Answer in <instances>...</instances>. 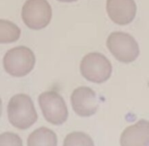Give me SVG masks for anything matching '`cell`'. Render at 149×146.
I'll use <instances>...</instances> for the list:
<instances>
[{
	"label": "cell",
	"instance_id": "6da1fadb",
	"mask_svg": "<svg viewBox=\"0 0 149 146\" xmlns=\"http://www.w3.org/2000/svg\"><path fill=\"white\" fill-rule=\"evenodd\" d=\"M7 115L9 122L15 128L25 130L37 121V112L31 97L24 93L16 94L8 102Z\"/></svg>",
	"mask_w": 149,
	"mask_h": 146
},
{
	"label": "cell",
	"instance_id": "7a4b0ae2",
	"mask_svg": "<svg viewBox=\"0 0 149 146\" xmlns=\"http://www.w3.org/2000/svg\"><path fill=\"white\" fill-rule=\"evenodd\" d=\"M33 51L26 46H17L8 50L3 58V67L13 77H23L29 74L35 66Z\"/></svg>",
	"mask_w": 149,
	"mask_h": 146
},
{
	"label": "cell",
	"instance_id": "3957f363",
	"mask_svg": "<svg viewBox=\"0 0 149 146\" xmlns=\"http://www.w3.org/2000/svg\"><path fill=\"white\" fill-rule=\"evenodd\" d=\"M80 72L88 81L101 84L111 76L112 65L109 59L102 53L91 52L82 58L80 62Z\"/></svg>",
	"mask_w": 149,
	"mask_h": 146
},
{
	"label": "cell",
	"instance_id": "277c9868",
	"mask_svg": "<svg viewBox=\"0 0 149 146\" xmlns=\"http://www.w3.org/2000/svg\"><path fill=\"white\" fill-rule=\"evenodd\" d=\"M106 45L115 59L123 63L133 62L140 54L139 45L135 38L130 34L121 31L110 34L107 38Z\"/></svg>",
	"mask_w": 149,
	"mask_h": 146
},
{
	"label": "cell",
	"instance_id": "5b68a950",
	"mask_svg": "<svg viewBox=\"0 0 149 146\" xmlns=\"http://www.w3.org/2000/svg\"><path fill=\"white\" fill-rule=\"evenodd\" d=\"M24 24L33 30L48 26L52 19V8L47 0H27L21 11Z\"/></svg>",
	"mask_w": 149,
	"mask_h": 146
},
{
	"label": "cell",
	"instance_id": "8992f818",
	"mask_svg": "<svg viewBox=\"0 0 149 146\" xmlns=\"http://www.w3.org/2000/svg\"><path fill=\"white\" fill-rule=\"evenodd\" d=\"M38 103L46 121L61 125L68 118V109L63 97L56 91H45L38 98Z\"/></svg>",
	"mask_w": 149,
	"mask_h": 146
},
{
	"label": "cell",
	"instance_id": "52a82bcc",
	"mask_svg": "<svg viewBox=\"0 0 149 146\" xmlns=\"http://www.w3.org/2000/svg\"><path fill=\"white\" fill-rule=\"evenodd\" d=\"M71 105L77 115L90 117L98 109V99L96 93L86 86L76 88L71 94Z\"/></svg>",
	"mask_w": 149,
	"mask_h": 146
},
{
	"label": "cell",
	"instance_id": "ba28073f",
	"mask_svg": "<svg viewBox=\"0 0 149 146\" xmlns=\"http://www.w3.org/2000/svg\"><path fill=\"white\" fill-rule=\"evenodd\" d=\"M134 0H106V11L110 19L118 25H127L136 15Z\"/></svg>",
	"mask_w": 149,
	"mask_h": 146
},
{
	"label": "cell",
	"instance_id": "9c48e42d",
	"mask_svg": "<svg viewBox=\"0 0 149 146\" xmlns=\"http://www.w3.org/2000/svg\"><path fill=\"white\" fill-rule=\"evenodd\" d=\"M121 146H149V122L142 119L124 129L120 136Z\"/></svg>",
	"mask_w": 149,
	"mask_h": 146
},
{
	"label": "cell",
	"instance_id": "30bf717a",
	"mask_svg": "<svg viewBox=\"0 0 149 146\" xmlns=\"http://www.w3.org/2000/svg\"><path fill=\"white\" fill-rule=\"evenodd\" d=\"M27 146H57V136L51 129L40 127L28 136Z\"/></svg>",
	"mask_w": 149,
	"mask_h": 146
},
{
	"label": "cell",
	"instance_id": "8fae6325",
	"mask_svg": "<svg viewBox=\"0 0 149 146\" xmlns=\"http://www.w3.org/2000/svg\"><path fill=\"white\" fill-rule=\"evenodd\" d=\"M21 35V30L15 23L5 19H0V43L8 44L17 41Z\"/></svg>",
	"mask_w": 149,
	"mask_h": 146
},
{
	"label": "cell",
	"instance_id": "7c38bea8",
	"mask_svg": "<svg viewBox=\"0 0 149 146\" xmlns=\"http://www.w3.org/2000/svg\"><path fill=\"white\" fill-rule=\"evenodd\" d=\"M63 146H94V142L87 133L74 131L65 137Z\"/></svg>",
	"mask_w": 149,
	"mask_h": 146
},
{
	"label": "cell",
	"instance_id": "4fadbf2b",
	"mask_svg": "<svg viewBox=\"0 0 149 146\" xmlns=\"http://www.w3.org/2000/svg\"><path fill=\"white\" fill-rule=\"evenodd\" d=\"M0 146H23L20 136L13 132L0 134Z\"/></svg>",
	"mask_w": 149,
	"mask_h": 146
},
{
	"label": "cell",
	"instance_id": "5bb4252c",
	"mask_svg": "<svg viewBox=\"0 0 149 146\" xmlns=\"http://www.w3.org/2000/svg\"><path fill=\"white\" fill-rule=\"evenodd\" d=\"M58 1H60V2H66V3H69V2H75V1H77V0H58Z\"/></svg>",
	"mask_w": 149,
	"mask_h": 146
},
{
	"label": "cell",
	"instance_id": "9a60e30c",
	"mask_svg": "<svg viewBox=\"0 0 149 146\" xmlns=\"http://www.w3.org/2000/svg\"><path fill=\"white\" fill-rule=\"evenodd\" d=\"M1 113H2V100L0 98V116H1Z\"/></svg>",
	"mask_w": 149,
	"mask_h": 146
}]
</instances>
